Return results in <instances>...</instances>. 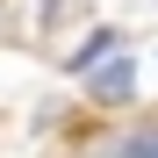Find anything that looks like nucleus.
<instances>
[{
  "label": "nucleus",
  "mask_w": 158,
  "mask_h": 158,
  "mask_svg": "<svg viewBox=\"0 0 158 158\" xmlns=\"http://www.w3.org/2000/svg\"><path fill=\"white\" fill-rule=\"evenodd\" d=\"M101 158H158V115H144V122H129L122 137L101 151Z\"/></svg>",
  "instance_id": "f03ea898"
},
{
  "label": "nucleus",
  "mask_w": 158,
  "mask_h": 158,
  "mask_svg": "<svg viewBox=\"0 0 158 158\" xmlns=\"http://www.w3.org/2000/svg\"><path fill=\"white\" fill-rule=\"evenodd\" d=\"M108 50H122V36H115V29H94L86 43L72 50V72H86V65H101V58H108Z\"/></svg>",
  "instance_id": "7ed1b4c3"
},
{
  "label": "nucleus",
  "mask_w": 158,
  "mask_h": 158,
  "mask_svg": "<svg viewBox=\"0 0 158 158\" xmlns=\"http://www.w3.org/2000/svg\"><path fill=\"white\" fill-rule=\"evenodd\" d=\"M0 15H7V0H0Z\"/></svg>",
  "instance_id": "39448f33"
},
{
  "label": "nucleus",
  "mask_w": 158,
  "mask_h": 158,
  "mask_svg": "<svg viewBox=\"0 0 158 158\" xmlns=\"http://www.w3.org/2000/svg\"><path fill=\"white\" fill-rule=\"evenodd\" d=\"M86 101L94 108H129V101H137V65H129L122 50H108L101 65H86Z\"/></svg>",
  "instance_id": "f257e3e1"
},
{
  "label": "nucleus",
  "mask_w": 158,
  "mask_h": 158,
  "mask_svg": "<svg viewBox=\"0 0 158 158\" xmlns=\"http://www.w3.org/2000/svg\"><path fill=\"white\" fill-rule=\"evenodd\" d=\"M36 7H43V29H65V22H58V15L72 7V0H36Z\"/></svg>",
  "instance_id": "20e7f679"
}]
</instances>
